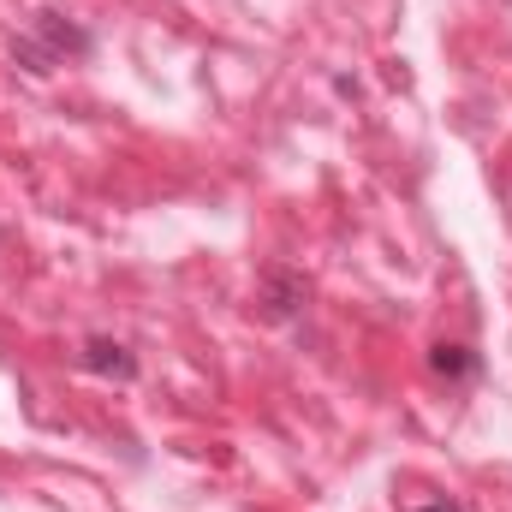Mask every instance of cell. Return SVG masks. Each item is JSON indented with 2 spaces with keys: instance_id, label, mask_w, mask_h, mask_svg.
I'll use <instances>...</instances> for the list:
<instances>
[{
  "instance_id": "obj_1",
  "label": "cell",
  "mask_w": 512,
  "mask_h": 512,
  "mask_svg": "<svg viewBox=\"0 0 512 512\" xmlns=\"http://www.w3.org/2000/svg\"><path fill=\"white\" fill-rule=\"evenodd\" d=\"M66 54H90V36L72 30L60 12H42V18H36V36L18 42V60H24L30 72H48V66H60Z\"/></svg>"
},
{
  "instance_id": "obj_2",
  "label": "cell",
  "mask_w": 512,
  "mask_h": 512,
  "mask_svg": "<svg viewBox=\"0 0 512 512\" xmlns=\"http://www.w3.org/2000/svg\"><path fill=\"white\" fill-rule=\"evenodd\" d=\"M84 370H96V376H137V364H131V352L120 346V340H90L84 346Z\"/></svg>"
},
{
  "instance_id": "obj_3",
  "label": "cell",
  "mask_w": 512,
  "mask_h": 512,
  "mask_svg": "<svg viewBox=\"0 0 512 512\" xmlns=\"http://www.w3.org/2000/svg\"><path fill=\"white\" fill-rule=\"evenodd\" d=\"M429 370H435V376H453V382H471V376H477V358H471L465 346H435V352H429Z\"/></svg>"
},
{
  "instance_id": "obj_4",
  "label": "cell",
  "mask_w": 512,
  "mask_h": 512,
  "mask_svg": "<svg viewBox=\"0 0 512 512\" xmlns=\"http://www.w3.org/2000/svg\"><path fill=\"white\" fill-rule=\"evenodd\" d=\"M417 512H465V507H453V501H429V507H417Z\"/></svg>"
}]
</instances>
